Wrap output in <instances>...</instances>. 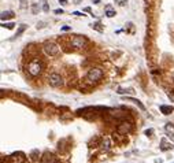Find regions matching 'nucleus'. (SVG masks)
I'll return each instance as SVG.
<instances>
[{"label":"nucleus","mask_w":174,"mask_h":163,"mask_svg":"<svg viewBox=\"0 0 174 163\" xmlns=\"http://www.w3.org/2000/svg\"><path fill=\"white\" fill-rule=\"evenodd\" d=\"M43 8H44V11H48V10H49V6L47 4V3H44V7H43Z\"/></svg>","instance_id":"nucleus-10"},{"label":"nucleus","mask_w":174,"mask_h":163,"mask_svg":"<svg viewBox=\"0 0 174 163\" xmlns=\"http://www.w3.org/2000/svg\"><path fill=\"white\" fill-rule=\"evenodd\" d=\"M103 76V71L100 69H91L89 71H88L87 77H85V80L88 82H93V81H97V80H100Z\"/></svg>","instance_id":"nucleus-1"},{"label":"nucleus","mask_w":174,"mask_h":163,"mask_svg":"<svg viewBox=\"0 0 174 163\" xmlns=\"http://www.w3.org/2000/svg\"><path fill=\"white\" fill-rule=\"evenodd\" d=\"M85 44H87V38L84 37V36H76V37L71 40V45L74 48H77V49L85 47Z\"/></svg>","instance_id":"nucleus-4"},{"label":"nucleus","mask_w":174,"mask_h":163,"mask_svg":"<svg viewBox=\"0 0 174 163\" xmlns=\"http://www.w3.org/2000/svg\"><path fill=\"white\" fill-rule=\"evenodd\" d=\"M107 17H114L115 15V11H112V10H110V7H107Z\"/></svg>","instance_id":"nucleus-7"},{"label":"nucleus","mask_w":174,"mask_h":163,"mask_svg":"<svg viewBox=\"0 0 174 163\" xmlns=\"http://www.w3.org/2000/svg\"><path fill=\"white\" fill-rule=\"evenodd\" d=\"M41 70V66H40V62L39 60H33V62L29 63L28 66V71L30 73V76H37Z\"/></svg>","instance_id":"nucleus-3"},{"label":"nucleus","mask_w":174,"mask_h":163,"mask_svg":"<svg viewBox=\"0 0 174 163\" xmlns=\"http://www.w3.org/2000/svg\"><path fill=\"white\" fill-rule=\"evenodd\" d=\"M19 1H21V6H22V7L26 6V0H19Z\"/></svg>","instance_id":"nucleus-11"},{"label":"nucleus","mask_w":174,"mask_h":163,"mask_svg":"<svg viewBox=\"0 0 174 163\" xmlns=\"http://www.w3.org/2000/svg\"><path fill=\"white\" fill-rule=\"evenodd\" d=\"M37 4H36V3H34L33 6H32V12H33V14H37Z\"/></svg>","instance_id":"nucleus-9"},{"label":"nucleus","mask_w":174,"mask_h":163,"mask_svg":"<svg viewBox=\"0 0 174 163\" xmlns=\"http://www.w3.org/2000/svg\"><path fill=\"white\" fill-rule=\"evenodd\" d=\"M59 1H60V4H63V6L67 4V0H59Z\"/></svg>","instance_id":"nucleus-12"},{"label":"nucleus","mask_w":174,"mask_h":163,"mask_svg":"<svg viewBox=\"0 0 174 163\" xmlns=\"http://www.w3.org/2000/svg\"><path fill=\"white\" fill-rule=\"evenodd\" d=\"M11 17H12V12H11V11H7V12H3V14H1V19H3V21H4V19H7V18H11Z\"/></svg>","instance_id":"nucleus-6"},{"label":"nucleus","mask_w":174,"mask_h":163,"mask_svg":"<svg viewBox=\"0 0 174 163\" xmlns=\"http://www.w3.org/2000/svg\"><path fill=\"white\" fill-rule=\"evenodd\" d=\"M44 51H45V53L49 55V56H55V55L59 53V47L53 43H47L44 45Z\"/></svg>","instance_id":"nucleus-2"},{"label":"nucleus","mask_w":174,"mask_h":163,"mask_svg":"<svg viewBox=\"0 0 174 163\" xmlns=\"http://www.w3.org/2000/svg\"><path fill=\"white\" fill-rule=\"evenodd\" d=\"M48 81H49V85H52V86H60L63 84V81H62V77L59 76V74H56V73H52L51 76H49V78H48Z\"/></svg>","instance_id":"nucleus-5"},{"label":"nucleus","mask_w":174,"mask_h":163,"mask_svg":"<svg viewBox=\"0 0 174 163\" xmlns=\"http://www.w3.org/2000/svg\"><path fill=\"white\" fill-rule=\"evenodd\" d=\"M25 29H26V25H22V26H21V28L18 29V32H17V36H19V34L22 33V32H24Z\"/></svg>","instance_id":"nucleus-8"},{"label":"nucleus","mask_w":174,"mask_h":163,"mask_svg":"<svg viewBox=\"0 0 174 163\" xmlns=\"http://www.w3.org/2000/svg\"><path fill=\"white\" fill-rule=\"evenodd\" d=\"M81 3V0H74V4H80Z\"/></svg>","instance_id":"nucleus-14"},{"label":"nucleus","mask_w":174,"mask_h":163,"mask_svg":"<svg viewBox=\"0 0 174 163\" xmlns=\"http://www.w3.org/2000/svg\"><path fill=\"white\" fill-rule=\"evenodd\" d=\"M55 14H63V11H62V10H56V11H55Z\"/></svg>","instance_id":"nucleus-13"}]
</instances>
